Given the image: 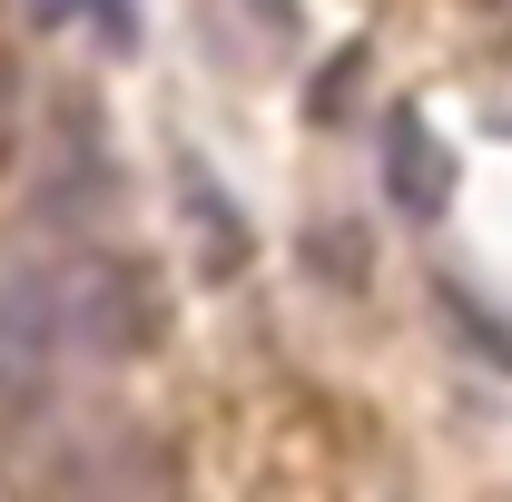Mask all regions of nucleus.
<instances>
[{
  "label": "nucleus",
  "instance_id": "nucleus-3",
  "mask_svg": "<svg viewBox=\"0 0 512 502\" xmlns=\"http://www.w3.org/2000/svg\"><path fill=\"white\" fill-rule=\"evenodd\" d=\"M384 188H394V207H404V217H444L453 158H444V138H434V119H424V109H394V119H384Z\"/></svg>",
  "mask_w": 512,
  "mask_h": 502
},
{
  "label": "nucleus",
  "instance_id": "nucleus-1",
  "mask_svg": "<svg viewBox=\"0 0 512 502\" xmlns=\"http://www.w3.org/2000/svg\"><path fill=\"white\" fill-rule=\"evenodd\" d=\"M50 306H60V345L89 355V365H119V355H138L158 335V296L119 256H60L50 266Z\"/></svg>",
  "mask_w": 512,
  "mask_h": 502
},
{
  "label": "nucleus",
  "instance_id": "nucleus-4",
  "mask_svg": "<svg viewBox=\"0 0 512 502\" xmlns=\"http://www.w3.org/2000/svg\"><path fill=\"white\" fill-rule=\"evenodd\" d=\"M30 10L60 20V30H69V20H89L109 50H138V10H128V0H30Z\"/></svg>",
  "mask_w": 512,
  "mask_h": 502
},
{
  "label": "nucleus",
  "instance_id": "nucleus-6",
  "mask_svg": "<svg viewBox=\"0 0 512 502\" xmlns=\"http://www.w3.org/2000/svg\"><path fill=\"white\" fill-rule=\"evenodd\" d=\"M483 10H493V20H512V0H483Z\"/></svg>",
  "mask_w": 512,
  "mask_h": 502
},
{
  "label": "nucleus",
  "instance_id": "nucleus-2",
  "mask_svg": "<svg viewBox=\"0 0 512 502\" xmlns=\"http://www.w3.org/2000/svg\"><path fill=\"white\" fill-rule=\"evenodd\" d=\"M60 306H50V266H10L0 276V414H40V394L60 375Z\"/></svg>",
  "mask_w": 512,
  "mask_h": 502
},
{
  "label": "nucleus",
  "instance_id": "nucleus-5",
  "mask_svg": "<svg viewBox=\"0 0 512 502\" xmlns=\"http://www.w3.org/2000/svg\"><path fill=\"white\" fill-rule=\"evenodd\" d=\"M188 207H197V227H207V247H217V276H227V266L247 256V227H237V217L207 197V178H197V168H188Z\"/></svg>",
  "mask_w": 512,
  "mask_h": 502
}]
</instances>
